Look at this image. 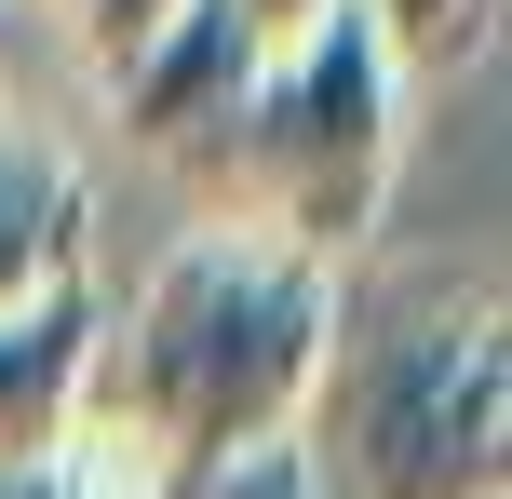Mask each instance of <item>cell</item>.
Wrapping results in <instances>:
<instances>
[{"instance_id": "cell-5", "label": "cell", "mask_w": 512, "mask_h": 499, "mask_svg": "<svg viewBox=\"0 0 512 499\" xmlns=\"http://www.w3.org/2000/svg\"><path fill=\"white\" fill-rule=\"evenodd\" d=\"M95 284H54L27 311H0V473L81 446V378H95Z\"/></svg>"}, {"instance_id": "cell-2", "label": "cell", "mask_w": 512, "mask_h": 499, "mask_svg": "<svg viewBox=\"0 0 512 499\" xmlns=\"http://www.w3.org/2000/svg\"><path fill=\"white\" fill-rule=\"evenodd\" d=\"M283 459L310 499H499L512 486V365L486 297H351L297 392Z\"/></svg>"}, {"instance_id": "cell-10", "label": "cell", "mask_w": 512, "mask_h": 499, "mask_svg": "<svg viewBox=\"0 0 512 499\" xmlns=\"http://www.w3.org/2000/svg\"><path fill=\"white\" fill-rule=\"evenodd\" d=\"M0 499H122V486H108V446H68V459H27V473H0Z\"/></svg>"}, {"instance_id": "cell-7", "label": "cell", "mask_w": 512, "mask_h": 499, "mask_svg": "<svg viewBox=\"0 0 512 499\" xmlns=\"http://www.w3.org/2000/svg\"><path fill=\"white\" fill-rule=\"evenodd\" d=\"M364 27L391 41V68H459L486 41V0H364Z\"/></svg>"}, {"instance_id": "cell-11", "label": "cell", "mask_w": 512, "mask_h": 499, "mask_svg": "<svg viewBox=\"0 0 512 499\" xmlns=\"http://www.w3.org/2000/svg\"><path fill=\"white\" fill-rule=\"evenodd\" d=\"M230 14L256 27V54H283V41H297V27H324L337 0H230Z\"/></svg>"}, {"instance_id": "cell-8", "label": "cell", "mask_w": 512, "mask_h": 499, "mask_svg": "<svg viewBox=\"0 0 512 499\" xmlns=\"http://www.w3.org/2000/svg\"><path fill=\"white\" fill-rule=\"evenodd\" d=\"M149 499H310V473L283 446H243V459H203V473H149Z\"/></svg>"}, {"instance_id": "cell-3", "label": "cell", "mask_w": 512, "mask_h": 499, "mask_svg": "<svg viewBox=\"0 0 512 499\" xmlns=\"http://www.w3.org/2000/svg\"><path fill=\"white\" fill-rule=\"evenodd\" d=\"M391 162H405V68H391V41L364 27V0H337L324 27H297V41L256 68L243 122L216 135V162L189 189L216 203V230H256V243H283V257L337 270L378 230Z\"/></svg>"}, {"instance_id": "cell-6", "label": "cell", "mask_w": 512, "mask_h": 499, "mask_svg": "<svg viewBox=\"0 0 512 499\" xmlns=\"http://www.w3.org/2000/svg\"><path fill=\"white\" fill-rule=\"evenodd\" d=\"M81 257H95V189H81V162L54 135L14 122L0 135V311L81 284Z\"/></svg>"}, {"instance_id": "cell-1", "label": "cell", "mask_w": 512, "mask_h": 499, "mask_svg": "<svg viewBox=\"0 0 512 499\" xmlns=\"http://www.w3.org/2000/svg\"><path fill=\"white\" fill-rule=\"evenodd\" d=\"M324 338H337V270L283 257L256 230H189L135 284V311L95 324L81 432L108 459H149V473H203V459L283 446Z\"/></svg>"}, {"instance_id": "cell-12", "label": "cell", "mask_w": 512, "mask_h": 499, "mask_svg": "<svg viewBox=\"0 0 512 499\" xmlns=\"http://www.w3.org/2000/svg\"><path fill=\"white\" fill-rule=\"evenodd\" d=\"M0 135H14V108H0Z\"/></svg>"}, {"instance_id": "cell-4", "label": "cell", "mask_w": 512, "mask_h": 499, "mask_svg": "<svg viewBox=\"0 0 512 499\" xmlns=\"http://www.w3.org/2000/svg\"><path fill=\"white\" fill-rule=\"evenodd\" d=\"M256 27L230 14V0H189V14H162L149 41L108 68V122H122V149H149V162H176V176H203L216 162V135L243 122V95H256Z\"/></svg>"}, {"instance_id": "cell-9", "label": "cell", "mask_w": 512, "mask_h": 499, "mask_svg": "<svg viewBox=\"0 0 512 499\" xmlns=\"http://www.w3.org/2000/svg\"><path fill=\"white\" fill-rule=\"evenodd\" d=\"M162 14H189V0H68V41L95 54V81H108V68H122V54L162 27Z\"/></svg>"}]
</instances>
